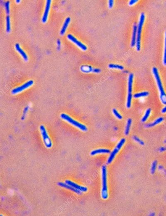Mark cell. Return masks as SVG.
<instances>
[{"instance_id": "22", "label": "cell", "mask_w": 166, "mask_h": 216, "mask_svg": "<svg viewBox=\"0 0 166 216\" xmlns=\"http://www.w3.org/2000/svg\"><path fill=\"white\" fill-rule=\"evenodd\" d=\"M132 124V120L131 119H128L126 125L125 130V135H128L129 133L130 128Z\"/></svg>"}, {"instance_id": "11", "label": "cell", "mask_w": 166, "mask_h": 216, "mask_svg": "<svg viewBox=\"0 0 166 216\" xmlns=\"http://www.w3.org/2000/svg\"><path fill=\"white\" fill-rule=\"evenodd\" d=\"M57 186L64 189H67V190H70L71 192L75 193V194H78V195H81L82 194V192L79 190L75 189L72 186L68 185V184L65 183H62V182H59L57 183Z\"/></svg>"}, {"instance_id": "25", "label": "cell", "mask_w": 166, "mask_h": 216, "mask_svg": "<svg viewBox=\"0 0 166 216\" xmlns=\"http://www.w3.org/2000/svg\"><path fill=\"white\" fill-rule=\"evenodd\" d=\"M112 112H113V115L116 117L117 119H119V120H121L122 119V116L117 112V110L114 109H113Z\"/></svg>"}, {"instance_id": "13", "label": "cell", "mask_w": 166, "mask_h": 216, "mask_svg": "<svg viewBox=\"0 0 166 216\" xmlns=\"http://www.w3.org/2000/svg\"><path fill=\"white\" fill-rule=\"evenodd\" d=\"M80 69L81 71L84 73L93 72L95 73H99L101 72V70L99 69L94 68L89 65L82 66Z\"/></svg>"}, {"instance_id": "19", "label": "cell", "mask_w": 166, "mask_h": 216, "mask_svg": "<svg viewBox=\"0 0 166 216\" xmlns=\"http://www.w3.org/2000/svg\"><path fill=\"white\" fill-rule=\"evenodd\" d=\"M163 64L166 66V30L165 32V40H164V48L163 57Z\"/></svg>"}, {"instance_id": "10", "label": "cell", "mask_w": 166, "mask_h": 216, "mask_svg": "<svg viewBox=\"0 0 166 216\" xmlns=\"http://www.w3.org/2000/svg\"><path fill=\"white\" fill-rule=\"evenodd\" d=\"M65 183L82 192H86L88 191L87 187L79 185L71 180H66Z\"/></svg>"}, {"instance_id": "6", "label": "cell", "mask_w": 166, "mask_h": 216, "mask_svg": "<svg viewBox=\"0 0 166 216\" xmlns=\"http://www.w3.org/2000/svg\"><path fill=\"white\" fill-rule=\"evenodd\" d=\"M134 75L130 73L128 78V95L127 98L126 107L129 109L131 106L132 99L133 97V82Z\"/></svg>"}, {"instance_id": "29", "label": "cell", "mask_w": 166, "mask_h": 216, "mask_svg": "<svg viewBox=\"0 0 166 216\" xmlns=\"http://www.w3.org/2000/svg\"><path fill=\"white\" fill-rule=\"evenodd\" d=\"M138 1V0H130L129 1L128 5L129 6H133L135 5L136 3Z\"/></svg>"}, {"instance_id": "26", "label": "cell", "mask_w": 166, "mask_h": 216, "mask_svg": "<svg viewBox=\"0 0 166 216\" xmlns=\"http://www.w3.org/2000/svg\"><path fill=\"white\" fill-rule=\"evenodd\" d=\"M5 7L6 9V13L9 15L10 13V2L9 1L6 2L5 3Z\"/></svg>"}, {"instance_id": "20", "label": "cell", "mask_w": 166, "mask_h": 216, "mask_svg": "<svg viewBox=\"0 0 166 216\" xmlns=\"http://www.w3.org/2000/svg\"><path fill=\"white\" fill-rule=\"evenodd\" d=\"M149 94V93L148 91H143V92H140V93L135 94L133 96V97L135 99H138L139 98L148 96Z\"/></svg>"}, {"instance_id": "12", "label": "cell", "mask_w": 166, "mask_h": 216, "mask_svg": "<svg viewBox=\"0 0 166 216\" xmlns=\"http://www.w3.org/2000/svg\"><path fill=\"white\" fill-rule=\"evenodd\" d=\"M51 0H47L46 1L45 11H44L43 17L42 18V21L43 23H45L47 22V19H48V15H49L50 7H51Z\"/></svg>"}, {"instance_id": "27", "label": "cell", "mask_w": 166, "mask_h": 216, "mask_svg": "<svg viewBox=\"0 0 166 216\" xmlns=\"http://www.w3.org/2000/svg\"><path fill=\"white\" fill-rule=\"evenodd\" d=\"M133 139H134L135 141H136L139 144H140L142 145L144 144V143L143 142V141L141 140L140 139V138H138L136 136H134L133 137Z\"/></svg>"}, {"instance_id": "1", "label": "cell", "mask_w": 166, "mask_h": 216, "mask_svg": "<svg viewBox=\"0 0 166 216\" xmlns=\"http://www.w3.org/2000/svg\"><path fill=\"white\" fill-rule=\"evenodd\" d=\"M152 72L155 79L156 83L159 92V98L161 102L163 104L166 105V94L164 90L158 70L156 67H153L152 68Z\"/></svg>"}, {"instance_id": "21", "label": "cell", "mask_w": 166, "mask_h": 216, "mask_svg": "<svg viewBox=\"0 0 166 216\" xmlns=\"http://www.w3.org/2000/svg\"><path fill=\"white\" fill-rule=\"evenodd\" d=\"M109 68L111 69H115L118 70H123L124 67L122 65L118 64H110L108 65Z\"/></svg>"}, {"instance_id": "14", "label": "cell", "mask_w": 166, "mask_h": 216, "mask_svg": "<svg viewBox=\"0 0 166 216\" xmlns=\"http://www.w3.org/2000/svg\"><path fill=\"white\" fill-rule=\"evenodd\" d=\"M138 25L136 23L133 24V33H132L131 41L130 46L132 48L136 46L137 40V33Z\"/></svg>"}, {"instance_id": "31", "label": "cell", "mask_w": 166, "mask_h": 216, "mask_svg": "<svg viewBox=\"0 0 166 216\" xmlns=\"http://www.w3.org/2000/svg\"><path fill=\"white\" fill-rule=\"evenodd\" d=\"M161 112L162 113V114H165V113H166V105L165 106V107H164L162 109Z\"/></svg>"}, {"instance_id": "16", "label": "cell", "mask_w": 166, "mask_h": 216, "mask_svg": "<svg viewBox=\"0 0 166 216\" xmlns=\"http://www.w3.org/2000/svg\"><path fill=\"white\" fill-rule=\"evenodd\" d=\"M110 150L107 149H100L93 150L90 153L91 156H94L99 154H109Z\"/></svg>"}, {"instance_id": "2", "label": "cell", "mask_w": 166, "mask_h": 216, "mask_svg": "<svg viewBox=\"0 0 166 216\" xmlns=\"http://www.w3.org/2000/svg\"><path fill=\"white\" fill-rule=\"evenodd\" d=\"M61 119L62 120H64L67 123L70 124L71 125H72L77 129H79V130H81L82 132H86L88 130V128L87 126H86L84 124H82L79 121H77V120H75L73 119L70 116L65 113H62L60 115Z\"/></svg>"}, {"instance_id": "15", "label": "cell", "mask_w": 166, "mask_h": 216, "mask_svg": "<svg viewBox=\"0 0 166 216\" xmlns=\"http://www.w3.org/2000/svg\"><path fill=\"white\" fill-rule=\"evenodd\" d=\"M15 49L16 51L21 55L22 58H23V60L25 62H27L28 60V55L26 54L24 51L22 49L18 43H16L15 44Z\"/></svg>"}, {"instance_id": "4", "label": "cell", "mask_w": 166, "mask_h": 216, "mask_svg": "<svg viewBox=\"0 0 166 216\" xmlns=\"http://www.w3.org/2000/svg\"><path fill=\"white\" fill-rule=\"evenodd\" d=\"M102 190V199H107L108 198V186H107V167L103 165L101 169Z\"/></svg>"}, {"instance_id": "23", "label": "cell", "mask_w": 166, "mask_h": 216, "mask_svg": "<svg viewBox=\"0 0 166 216\" xmlns=\"http://www.w3.org/2000/svg\"><path fill=\"white\" fill-rule=\"evenodd\" d=\"M11 19L9 15L6 18V30L7 33H9L11 31Z\"/></svg>"}, {"instance_id": "24", "label": "cell", "mask_w": 166, "mask_h": 216, "mask_svg": "<svg viewBox=\"0 0 166 216\" xmlns=\"http://www.w3.org/2000/svg\"><path fill=\"white\" fill-rule=\"evenodd\" d=\"M151 113V109H148L147 110H146V112H145V115L143 116V118L142 119V121L143 122H145V121H147V119H148L149 116H150V114Z\"/></svg>"}, {"instance_id": "18", "label": "cell", "mask_w": 166, "mask_h": 216, "mask_svg": "<svg viewBox=\"0 0 166 216\" xmlns=\"http://www.w3.org/2000/svg\"><path fill=\"white\" fill-rule=\"evenodd\" d=\"M164 120V118L162 117H159V118H157V119H156L155 121H153L152 123H149V124H147L146 125L147 127H153L154 126L157 125V124H159V123H161Z\"/></svg>"}, {"instance_id": "17", "label": "cell", "mask_w": 166, "mask_h": 216, "mask_svg": "<svg viewBox=\"0 0 166 216\" xmlns=\"http://www.w3.org/2000/svg\"><path fill=\"white\" fill-rule=\"evenodd\" d=\"M70 17H68L66 18L62 26L60 32V34L61 36H63L65 33L66 30H67V28L69 26V24L70 22Z\"/></svg>"}, {"instance_id": "30", "label": "cell", "mask_w": 166, "mask_h": 216, "mask_svg": "<svg viewBox=\"0 0 166 216\" xmlns=\"http://www.w3.org/2000/svg\"><path fill=\"white\" fill-rule=\"evenodd\" d=\"M156 162H154L153 164L152 165V172L154 171L156 168Z\"/></svg>"}, {"instance_id": "28", "label": "cell", "mask_w": 166, "mask_h": 216, "mask_svg": "<svg viewBox=\"0 0 166 216\" xmlns=\"http://www.w3.org/2000/svg\"><path fill=\"white\" fill-rule=\"evenodd\" d=\"M114 5V1L113 0H109L108 2V7L109 9H111L113 8Z\"/></svg>"}, {"instance_id": "8", "label": "cell", "mask_w": 166, "mask_h": 216, "mask_svg": "<svg viewBox=\"0 0 166 216\" xmlns=\"http://www.w3.org/2000/svg\"><path fill=\"white\" fill-rule=\"evenodd\" d=\"M34 84V81L32 80H30L27 82H25L24 84H22L21 86H17V87L14 88L11 91V94L13 95H16L18 94L21 93L22 91L28 89L31 86H33Z\"/></svg>"}, {"instance_id": "3", "label": "cell", "mask_w": 166, "mask_h": 216, "mask_svg": "<svg viewBox=\"0 0 166 216\" xmlns=\"http://www.w3.org/2000/svg\"><path fill=\"white\" fill-rule=\"evenodd\" d=\"M145 13H142L140 15L138 24V25L137 33V40L136 43V49L137 51H140L141 49V36L142 29L145 22Z\"/></svg>"}, {"instance_id": "7", "label": "cell", "mask_w": 166, "mask_h": 216, "mask_svg": "<svg viewBox=\"0 0 166 216\" xmlns=\"http://www.w3.org/2000/svg\"><path fill=\"white\" fill-rule=\"evenodd\" d=\"M125 138H122L119 141V142L118 144L116 145V146L115 147L113 151L111 152V154L109 158H108V160H107V163L108 164H111L113 160H114V158L116 156V155L118 154V152L120 151V149L124 145L125 143Z\"/></svg>"}, {"instance_id": "32", "label": "cell", "mask_w": 166, "mask_h": 216, "mask_svg": "<svg viewBox=\"0 0 166 216\" xmlns=\"http://www.w3.org/2000/svg\"><path fill=\"white\" fill-rule=\"evenodd\" d=\"M16 3H20V1H16Z\"/></svg>"}, {"instance_id": "5", "label": "cell", "mask_w": 166, "mask_h": 216, "mask_svg": "<svg viewBox=\"0 0 166 216\" xmlns=\"http://www.w3.org/2000/svg\"><path fill=\"white\" fill-rule=\"evenodd\" d=\"M39 129L43 139V144L45 147L48 149H51L53 145L52 141L47 133V129L45 125H40Z\"/></svg>"}, {"instance_id": "9", "label": "cell", "mask_w": 166, "mask_h": 216, "mask_svg": "<svg viewBox=\"0 0 166 216\" xmlns=\"http://www.w3.org/2000/svg\"><path fill=\"white\" fill-rule=\"evenodd\" d=\"M67 38L70 41H71L72 43L75 44L77 47H79L80 49H81L83 51H85L87 50V47L83 43L79 41L77 38H75L73 35L72 34L68 35Z\"/></svg>"}]
</instances>
